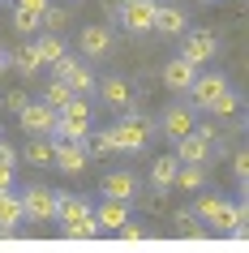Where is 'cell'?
<instances>
[{"instance_id":"cell-1","label":"cell","mask_w":249,"mask_h":253,"mask_svg":"<svg viewBox=\"0 0 249 253\" xmlns=\"http://www.w3.org/2000/svg\"><path fill=\"white\" fill-rule=\"evenodd\" d=\"M194 214L206 223V232H232L236 240L245 236V223H249L245 202H228V198H219V193H202V189H198Z\"/></svg>"},{"instance_id":"cell-2","label":"cell","mask_w":249,"mask_h":253,"mask_svg":"<svg viewBox=\"0 0 249 253\" xmlns=\"http://www.w3.org/2000/svg\"><path fill=\"white\" fill-rule=\"evenodd\" d=\"M86 133H91V103L78 94V99H69V103L56 112V129H52V137L86 142Z\"/></svg>"},{"instance_id":"cell-3","label":"cell","mask_w":249,"mask_h":253,"mask_svg":"<svg viewBox=\"0 0 249 253\" xmlns=\"http://www.w3.org/2000/svg\"><path fill=\"white\" fill-rule=\"evenodd\" d=\"M150 129H155V125H150L146 116H138V112H125V120H116L107 133H112V146H116V150H125V155H138V150L150 142Z\"/></svg>"},{"instance_id":"cell-4","label":"cell","mask_w":249,"mask_h":253,"mask_svg":"<svg viewBox=\"0 0 249 253\" xmlns=\"http://www.w3.org/2000/svg\"><path fill=\"white\" fill-rule=\"evenodd\" d=\"M52 168H60V172H69V176H82L86 168H91V150H86V142L52 137Z\"/></svg>"},{"instance_id":"cell-5","label":"cell","mask_w":249,"mask_h":253,"mask_svg":"<svg viewBox=\"0 0 249 253\" xmlns=\"http://www.w3.org/2000/svg\"><path fill=\"white\" fill-rule=\"evenodd\" d=\"M22 198V214H26L30 223H52L56 219V189H43V185H35V189H26V193H17Z\"/></svg>"},{"instance_id":"cell-6","label":"cell","mask_w":249,"mask_h":253,"mask_svg":"<svg viewBox=\"0 0 249 253\" xmlns=\"http://www.w3.org/2000/svg\"><path fill=\"white\" fill-rule=\"evenodd\" d=\"M223 90H232L223 73H198V78L189 82V90H185V94H189V107H194V112H206Z\"/></svg>"},{"instance_id":"cell-7","label":"cell","mask_w":249,"mask_h":253,"mask_svg":"<svg viewBox=\"0 0 249 253\" xmlns=\"http://www.w3.org/2000/svg\"><path fill=\"white\" fill-rule=\"evenodd\" d=\"M17 129H26L30 137H52V129H56V112L43 99H30L22 112H17Z\"/></svg>"},{"instance_id":"cell-8","label":"cell","mask_w":249,"mask_h":253,"mask_svg":"<svg viewBox=\"0 0 249 253\" xmlns=\"http://www.w3.org/2000/svg\"><path fill=\"white\" fill-rule=\"evenodd\" d=\"M215 52H219V39H215V30L194 26V30H185V35H181V56H185V60L202 65V60H215Z\"/></svg>"},{"instance_id":"cell-9","label":"cell","mask_w":249,"mask_h":253,"mask_svg":"<svg viewBox=\"0 0 249 253\" xmlns=\"http://www.w3.org/2000/svg\"><path fill=\"white\" fill-rule=\"evenodd\" d=\"M155 0H125V4H120V26L129 30V35H146V30L155 26Z\"/></svg>"},{"instance_id":"cell-10","label":"cell","mask_w":249,"mask_h":253,"mask_svg":"<svg viewBox=\"0 0 249 253\" xmlns=\"http://www.w3.org/2000/svg\"><path fill=\"white\" fill-rule=\"evenodd\" d=\"M112 47H116V39H112V30H107V26H82L78 52L86 56V60H103Z\"/></svg>"},{"instance_id":"cell-11","label":"cell","mask_w":249,"mask_h":253,"mask_svg":"<svg viewBox=\"0 0 249 253\" xmlns=\"http://www.w3.org/2000/svg\"><path fill=\"white\" fill-rule=\"evenodd\" d=\"M95 90L103 94V103L112 112H133V86L125 78H103V82H95Z\"/></svg>"},{"instance_id":"cell-12","label":"cell","mask_w":249,"mask_h":253,"mask_svg":"<svg viewBox=\"0 0 249 253\" xmlns=\"http://www.w3.org/2000/svg\"><path fill=\"white\" fill-rule=\"evenodd\" d=\"M194 78H198V65H194V60H185V56H176V60L163 65V86H168L172 94H185Z\"/></svg>"},{"instance_id":"cell-13","label":"cell","mask_w":249,"mask_h":253,"mask_svg":"<svg viewBox=\"0 0 249 253\" xmlns=\"http://www.w3.org/2000/svg\"><path fill=\"white\" fill-rule=\"evenodd\" d=\"M185 26H189L185 9H176V4H159V9H155V26H150V30L168 35V39H181V35H185Z\"/></svg>"},{"instance_id":"cell-14","label":"cell","mask_w":249,"mask_h":253,"mask_svg":"<svg viewBox=\"0 0 249 253\" xmlns=\"http://www.w3.org/2000/svg\"><path fill=\"white\" fill-rule=\"evenodd\" d=\"M22 219H26V214H22V198H17L13 189H4V193H0V240L13 236Z\"/></svg>"},{"instance_id":"cell-15","label":"cell","mask_w":249,"mask_h":253,"mask_svg":"<svg viewBox=\"0 0 249 253\" xmlns=\"http://www.w3.org/2000/svg\"><path fill=\"white\" fill-rule=\"evenodd\" d=\"M210 150H215V146H210L206 137H198V133L176 137V163H206Z\"/></svg>"},{"instance_id":"cell-16","label":"cell","mask_w":249,"mask_h":253,"mask_svg":"<svg viewBox=\"0 0 249 253\" xmlns=\"http://www.w3.org/2000/svg\"><path fill=\"white\" fill-rule=\"evenodd\" d=\"M103 198L133 202V198H138V176H133V172H107L103 176Z\"/></svg>"},{"instance_id":"cell-17","label":"cell","mask_w":249,"mask_h":253,"mask_svg":"<svg viewBox=\"0 0 249 253\" xmlns=\"http://www.w3.org/2000/svg\"><path fill=\"white\" fill-rule=\"evenodd\" d=\"M194 125H198V116H194V107H168L163 112V133L176 142V137H185V133H194Z\"/></svg>"},{"instance_id":"cell-18","label":"cell","mask_w":249,"mask_h":253,"mask_svg":"<svg viewBox=\"0 0 249 253\" xmlns=\"http://www.w3.org/2000/svg\"><path fill=\"white\" fill-rule=\"evenodd\" d=\"M125 219H129V202H116V198H103V202H99V211H95L99 232H116Z\"/></svg>"},{"instance_id":"cell-19","label":"cell","mask_w":249,"mask_h":253,"mask_svg":"<svg viewBox=\"0 0 249 253\" xmlns=\"http://www.w3.org/2000/svg\"><path fill=\"white\" fill-rule=\"evenodd\" d=\"M95 206L86 198H78V193H60V198H56V223L60 227H69V223H78L82 214H91Z\"/></svg>"},{"instance_id":"cell-20","label":"cell","mask_w":249,"mask_h":253,"mask_svg":"<svg viewBox=\"0 0 249 253\" xmlns=\"http://www.w3.org/2000/svg\"><path fill=\"white\" fill-rule=\"evenodd\" d=\"M176 155H159L155 163H150V189H159V193H172V180H176Z\"/></svg>"},{"instance_id":"cell-21","label":"cell","mask_w":249,"mask_h":253,"mask_svg":"<svg viewBox=\"0 0 249 253\" xmlns=\"http://www.w3.org/2000/svg\"><path fill=\"white\" fill-rule=\"evenodd\" d=\"M202 185H206V163H181V168H176L172 189H181V193H198Z\"/></svg>"},{"instance_id":"cell-22","label":"cell","mask_w":249,"mask_h":253,"mask_svg":"<svg viewBox=\"0 0 249 253\" xmlns=\"http://www.w3.org/2000/svg\"><path fill=\"white\" fill-rule=\"evenodd\" d=\"M9 69H17L22 78H35L43 69V60H39V52H35V43H22L13 56H9Z\"/></svg>"},{"instance_id":"cell-23","label":"cell","mask_w":249,"mask_h":253,"mask_svg":"<svg viewBox=\"0 0 249 253\" xmlns=\"http://www.w3.org/2000/svg\"><path fill=\"white\" fill-rule=\"evenodd\" d=\"M172 223L181 227V236H185V240H206V236H210L206 223H202L194 211H172Z\"/></svg>"},{"instance_id":"cell-24","label":"cell","mask_w":249,"mask_h":253,"mask_svg":"<svg viewBox=\"0 0 249 253\" xmlns=\"http://www.w3.org/2000/svg\"><path fill=\"white\" fill-rule=\"evenodd\" d=\"M22 159L30 168H52V137H30V146L22 150Z\"/></svg>"},{"instance_id":"cell-25","label":"cell","mask_w":249,"mask_h":253,"mask_svg":"<svg viewBox=\"0 0 249 253\" xmlns=\"http://www.w3.org/2000/svg\"><path fill=\"white\" fill-rule=\"evenodd\" d=\"M35 52H39L43 65H52V60H60L69 47H65V39H60V35H43V39H35Z\"/></svg>"},{"instance_id":"cell-26","label":"cell","mask_w":249,"mask_h":253,"mask_svg":"<svg viewBox=\"0 0 249 253\" xmlns=\"http://www.w3.org/2000/svg\"><path fill=\"white\" fill-rule=\"evenodd\" d=\"M69 99H78V94L69 90V82H60V78H52V82H48V90H43V103L52 107V112H60V107L69 103Z\"/></svg>"},{"instance_id":"cell-27","label":"cell","mask_w":249,"mask_h":253,"mask_svg":"<svg viewBox=\"0 0 249 253\" xmlns=\"http://www.w3.org/2000/svg\"><path fill=\"white\" fill-rule=\"evenodd\" d=\"M65 82H69V90H73V94H82V99H86V94L95 90V73L86 69V60H78V69H73V73H69Z\"/></svg>"},{"instance_id":"cell-28","label":"cell","mask_w":249,"mask_h":253,"mask_svg":"<svg viewBox=\"0 0 249 253\" xmlns=\"http://www.w3.org/2000/svg\"><path fill=\"white\" fill-rule=\"evenodd\" d=\"M39 26H48V35H60V30L69 26V9H60V4H48L39 13Z\"/></svg>"},{"instance_id":"cell-29","label":"cell","mask_w":249,"mask_h":253,"mask_svg":"<svg viewBox=\"0 0 249 253\" xmlns=\"http://www.w3.org/2000/svg\"><path fill=\"white\" fill-rule=\"evenodd\" d=\"M65 236H69V240H95V236H99V223H95V211H91V214H82L78 223H69V227H65Z\"/></svg>"},{"instance_id":"cell-30","label":"cell","mask_w":249,"mask_h":253,"mask_svg":"<svg viewBox=\"0 0 249 253\" xmlns=\"http://www.w3.org/2000/svg\"><path fill=\"white\" fill-rule=\"evenodd\" d=\"M86 150H91V155H99V159H103V155H112V133H107V129H91V133H86Z\"/></svg>"},{"instance_id":"cell-31","label":"cell","mask_w":249,"mask_h":253,"mask_svg":"<svg viewBox=\"0 0 249 253\" xmlns=\"http://www.w3.org/2000/svg\"><path fill=\"white\" fill-rule=\"evenodd\" d=\"M236 107H241V99H236L232 90H223L219 99H215V103L206 107V112H210V116H215V120H223V116H236Z\"/></svg>"},{"instance_id":"cell-32","label":"cell","mask_w":249,"mask_h":253,"mask_svg":"<svg viewBox=\"0 0 249 253\" xmlns=\"http://www.w3.org/2000/svg\"><path fill=\"white\" fill-rule=\"evenodd\" d=\"M13 30H17V35H35V30H39V13H35V9H17V4H13Z\"/></svg>"},{"instance_id":"cell-33","label":"cell","mask_w":249,"mask_h":253,"mask_svg":"<svg viewBox=\"0 0 249 253\" xmlns=\"http://www.w3.org/2000/svg\"><path fill=\"white\" fill-rule=\"evenodd\" d=\"M142 211L146 214H168V193H159V189H155L150 198H142Z\"/></svg>"},{"instance_id":"cell-34","label":"cell","mask_w":249,"mask_h":253,"mask_svg":"<svg viewBox=\"0 0 249 253\" xmlns=\"http://www.w3.org/2000/svg\"><path fill=\"white\" fill-rule=\"evenodd\" d=\"M116 236H120V240H129V245H133V240H146V227H142V223H133V219H125V223L116 227Z\"/></svg>"},{"instance_id":"cell-35","label":"cell","mask_w":249,"mask_h":253,"mask_svg":"<svg viewBox=\"0 0 249 253\" xmlns=\"http://www.w3.org/2000/svg\"><path fill=\"white\" fill-rule=\"evenodd\" d=\"M0 103H4V112H13V116H17L30 99H26V90H4V99H0Z\"/></svg>"},{"instance_id":"cell-36","label":"cell","mask_w":249,"mask_h":253,"mask_svg":"<svg viewBox=\"0 0 249 253\" xmlns=\"http://www.w3.org/2000/svg\"><path fill=\"white\" fill-rule=\"evenodd\" d=\"M73 69H78V56H60V60H52V78H60V82H65L69 78V73H73Z\"/></svg>"},{"instance_id":"cell-37","label":"cell","mask_w":249,"mask_h":253,"mask_svg":"<svg viewBox=\"0 0 249 253\" xmlns=\"http://www.w3.org/2000/svg\"><path fill=\"white\" fill-rule=\"evenodd\" d=\"M194 133H198V137H206L210 146H215V142H219V133H223V129H219V125H215V120H210V125H194Z\"/></svg>"},{"instance_id":"cell-38","label":"cell","mask_w":249,"mask_h":253,"mask_svg":"<svg viewBox=\"0 0 249 253\" xmlns=\"http://www.w3.org/2000/svg\"><path fill=\"white\" fill-rule=\"evenodd\" d=\"M232 172H236V180L245 185V176H249V159H245V150H236V155H232Z\"/></svg>"},{"instance_id":"cell-39","label":"cell","mask_w":249,"mask_h":253,"mask_svg":"<svg viewBox=\"0 0 249 253\" xmlns=\"http://www.w3.org/2000/svg\"><path fill=\"white\" fill-rule=\"evenodd\" d=\"M0 168H17V150L9 142H0Z\"/></svg>"},{"instance_id":"cell-40","label":"cell","mask_w":249,"mask_h":253,"mask_svg":"<svg viewBox=\"0 0 249 253\" xmlns=\"http://www.w3.org/2000/svg\"><path fill=\"white\" fill-rule=\"evenodd\" d=\"M13 4H17V9H35V13H43L52 0H13Z\"/></svg>"},{"instance_id":"cell-41","label":"cell","mask_w":249,"mask_h":253,"mask_svg":"<svg viewBox=\"0 0 249 253\" xmlns=\"http://www.w3.org/2000/svg\"><path fill=\"white\" fill-rule=\"evenodd\" d=\"M13 176H17V168H0V193L13 189Z\"/></svg>"},{"instance_id":"cell-42","label":"cell","mask_w":249,"mask_h":253,"mask_svg":"<svg viewBox=\"0 0 249 253\" xmlns=\"http://www.w3.org/2000/svg\"><path fill=\"white\" fill-rule=\"evenodd\" d=\"M120 4H125V0H103V13H107V17H116V13H120Z\"/></svg>"},{"instance_id":"cell-43","label":"cell","mask_w":249,"mask_h":253,"mask_svg":"<svg viewBox=\"0 0 249 253\" xmlns=\"http://www.w3.org/2000/svg\"><path fill=\"white\" fill-rule=\"evenodd\" d=\"M0 69H9V52L4 47H0Z\"/></svg>"}]
</instances>
